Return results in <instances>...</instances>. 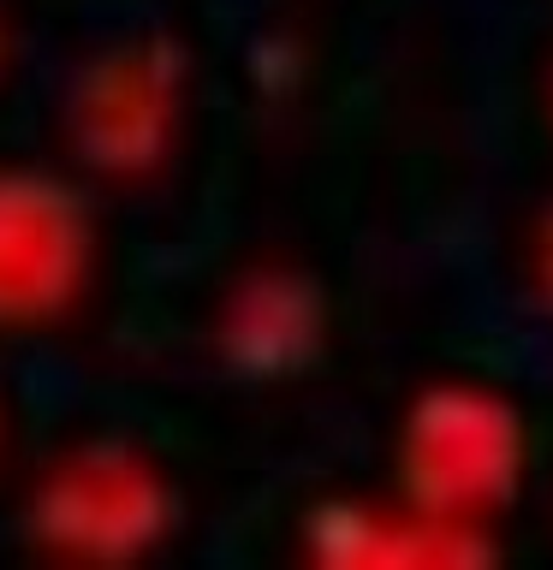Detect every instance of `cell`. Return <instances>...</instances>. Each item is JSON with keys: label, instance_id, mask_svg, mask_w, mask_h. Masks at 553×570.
<instances>
[{"label": "cell", "instance_id": "obj_1", "mask_svg": "<svg viewBox=\"0 0 553 570\" xmlns=\"http://www.w3.org/2000/svg\"><path fill=\"white\" fill-rule=\"evenodd\" d=\"M530 463L524 410L476 381H435L417 392L392 445L399 505L428 523H488L517 499Z\"/></svg>", "mask_w": 553, "mask_h": 570}, {"label": "cell", "instance_id": "obj_2", "mask_svg": "<svg viewBox=\"0 0 553 570\" xmlns=\"http://www.w3.org/2000/svg\"><path fill=\"white\" fill-rule=\"evenodd\" d=\"M185 119L191 53L161 30L101 42L60 101V131L78 167L114 185H143L167 167L185 142Z\"/></svg>", "mask_w": 553, "mask_h": 570}, {"label": "cell", "instance_id": "obj_3", "mask_svg": "<svg viewBox=\"0 0 553 570\" xmlns=\"http://www.w3.org/2000/svg\"><path fill=\"white\" fill-rule=\"evenodd\" d=\"M178 517L167 463L125 440H78L30 488V541L78 564H132L173 541Z\"/></svg>", "mask_w": 553, "mask_h": 570}, {"label": "cell", "instance_id": "obj_4", "mask_svg": "<svg viewBox=\"0 0 553 570\" xmlns=\"http://www.w3.org/2000/svg\"><path fill=\"white\" fill-rule=\"evenodd\" d=\"M101 226L78 178L0 160V333H48L96 285Z\"/></svg>", "mask_w": 553, "mask_h": 570}, {"label": "cell", "instance_id": "obj_5", "mask_svg": "<svg viewBox=\"0 0 553 570\" xmlns=\"http://www.w3.org/2000/svg\"><path fill=\"white\" fill-rule=\"evenodd\" d=\"M214 338L244 381H298L328 351V292L316 274H298V267H256L226 292Z\"/></svg>", "mask_w": 553, "mask_h": 570}, {"label": "cell", "instance_id": "obj_6", "mask_svg": "<svg viewBox=\"0 0 553 570\" xmlns=\"http://www.w3.org/2000/svg\"><path fill=\"white\" fill-rule=\"evenodd\" d=\"M535 292H542V303L553 309V208L542 214V226H535Z\"/></svg>", "mask_w": 553, "mask_h": 570}, {"label": "cell", "instance_id": "obj_7", "mask_svg": "<svg viewBox=\"0 0 553 570\" xmlns=\"http://www.w3.org/2000/svg\"><path fill=\"white\" fill-rule=\"evenodd\" d=\"M12 71V24H7V7H0V83Z\"/></svg>", "mask_w": 553, "mask_h": 570}]
</instances>
